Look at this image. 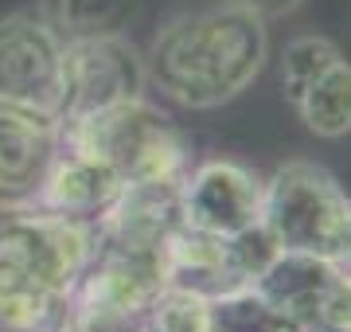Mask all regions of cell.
Masks as SVG:
<instances>
[{
    "label": "cell",
    "mask_w": 351,
    "mask_h": 332,
    "mask_svg": "<svg viewBox=\"0 0 351 332\" xmlns=\"http://www.w3.org/2000/svg\"><path fill=\"white\" fill-rule=\"evenodd\" d=\"M63 145L94 156L121 184H172L188 176V141L152 102L110 106L63 121Z\"/></svg>",
    "instance_id": "2"
},
{
    "label": "cell",
    "mask_w": 351,
    "mask_h": 332,
    "mask_svg": "<svg viewBox=\"0 0 351 332\" xmlns=\"http://www.w3.org/2000/svg\"><path fill=\"white\" fill-rule=\"evenodd\" d=\"M145 332H211V301L180 285H164L145 313Z\"/></svg>",
    "instance_id": "17"
},
{
    "label": "cell",
    "mask_w": 351,
    "mask_h": 332,
    "mask_svg": "<svg viewBox=\"0 0 351 332\" xmlns=\"http://www.w3.org/2000/svg\"><path fill=\"white\" fill-rule=\"evenodd\" d=\"M145 55L129 36L66 43L63 51V121L145 98Z\"/></svg>",
    "instance_id": "9"
},
{
    "label": "cell",
    "mask_w": 351,
    "mask_h": 332,
    "mask_svg": "<svg viewBox=\"0 0 351 332\" xmlns=\"http://www.w3.org/2000/svg\"><path fill=\"white\" fill-rule=\"evenodd\" d=\"M274 254L277 246L265 227H254L246 235H207L180 223L164 243V281L219 301L239 289H250L274 262Z\"/></svg>",
    "instance_id": "6"
},
{
    "label": "cell",
    "mask_w": 351,
    "mask_h": 332,
    "mask_svg": "<svg viewBox=\"0 0 351 332\" xmlns=\"http://www.w3.org/2000/svg\"><path fill=\"white\" fill-rule=\"evenodd\" d=\"M211 332H301V324L250 285L211 301Z\"/></svg>",
    "instance_id": "16"
},
{
    "label": "cell",
    "mask_w": 351,
    "mask_h": 332,
    "mask_svg": "<svg viewBox=\"0 0 351 332\" xmlns=\"http://www.w3.org/2000/svg\"><path fill=\"white\" fill-rule=\"evenodd\" d=\"M262 227L285 254L339 262L351 246V195L316 161H289L262 184Z\"/></svg>",
    "instance_id": "3"
},
{
    "label": "cell",
    "mask_w": 351,
    "mask_h": 332,
    "mask_svg": "<svg viewBox=\"0 0 351 332\" xmlns=\"http://www.w3.org/2000/svg\"><path fill=\"white\" fill-rule=\"evenodd\" d=\"M0 332H71L66 297L0 281Z\"/></svg>",
    "instance_id": "15"
},
{
    "label": "cell",
    "mask_w": 351,
    "mask_h": 332,
    "mask_svg": "<svg viewBox=\"0 0 351 332\" xmlns=\"http://www.w3.org/2000/svg\"><path fill=\"white\" fill-rule=\"evenodd\" d=\"M301 114L308 133L324 141L348 137L351 133V63L339 55L336 63H328L320 75L301 90V98L293 102Z\"/></svg>",
    "instance_id": "14"
},
{
    "label": "cell",
    "mask_w": 351,
    "mask_h": 332,
    "mask_svg": "<svg viewBox=\"0 0 351 332\" xmlns=\"http://www.w3.org/2000/svg\"><path fill=\"white\" fill-rule=\"evenodd\" d=\"M223 4H230V8H239V12H246V16H258V20L269 24V20L293 16L304 0H223Z\"/></svg>",
    "instance_id": "19"
},
{
    "label": "cell",
    "mask_w": 351,
    "mask_h": 332,
    "mask_svg": "<svg viewBox=\"0 0 351 332\" xmlns=\"http://www.w3.org/2000/svg\"><path fill=\"white\" fill-rule=\"evenodd\" d=\"M63 51L66 43L39 12L0 20V102L32 106L63 121Z\"/></svg>",
    "instance_id": "8"
},
{
    "label": "cell",
    "mask_w": 351,
    "mask_h": 332,
    "mask_svg": "<svg viewBox=\"0 0 351 332\" xmlns=\"http://www.w3.org/2000/svg\"><path fill=\"white\" fill-rule=\"evenodd\" d=\"M184 227L207 235H246L262 227V180L234 161H203L180 180Z\"/></svg>",
    "instance_id": "10"
},
{
    "label": "cell",
    "mask_w": 351,
    "mask_h": 332,
    "mask_svg": "<svg viewBox=\"0 0 351 332\" xmlns=\"http://www.w3.org/2000/svg\"><path fill=\"white\" fill-rule=\"evenodd\" d=\"M121 188L125 184L113 176L106 165H98L94 156L63 145L59 156L51 161L47 176H43V184H39V192L32 204L39 211H47V215L71 219V223H82V227L94 230Z\"/></svg>",
    "instance_id": "12"
},
{
    "label": "cell",
    "mask_w": 351,
    "mask_h": 332,
    "mask_svg": "<svg viewBox=\"0 0 351 332\" xmlns=\"http://www.w3.org/2000/svg\"><path fill=\"white\" fill-rule=\"evenodd\" d=\"M94 250V230L36 204H0V281L71 297Z\"/></svg>",
    "instance_id": "5"
},
{
    "label": "cell",
    "mask_w": 351,
    "mask_h": 332,
    "mask_svg": "<svg viewBox=\"0 0 351 332\" xmlns=\"http://www.w3.org/2000/svg\"><path fill=\"white\" fill-rule=\"evenodd\" d=\"M164 285V250L94 243L86 270L66 297L71 332H137Z\"/></svg>",
    "instance_id": "4"
},
{
    "label": "cell",
    "mask_w": 351,
    "mask_h": 332,
    "mask_svg": "<svg viewBox=\"0 0 351 332\" xmlns=\"http://www.w3.org/2000/svg\"><path fill=\"white\" fill-rule=\"evenodd\" d=\"M63 43L125 36L145 16V0H39L36 8Z\"/></svg>",
    "instance_id": "13"
},
{
    "label": "cell",
    "mask_w": 351,
    "mask_h": 332,
    "mask_svg": "<svg viewBox=\"0 0 351 332\" xmlns=\"http://www.w3.org/2000/svg\"><path fill=\"white\" fill-rule=\"evenodd\" d=\"M265 55V20L219 0L211 8L172 16L152 36L145 78L184 110H215L234 102L262 75Z\"/></svg>",
    "instance_id": "1"
},
{
    "label": "cell",
    "mask_w": 351,
    "mask_h": 332,
    "mask_svg": "<svg viewBox=\"0 0 351 332\" xmlns=\"http://www.w3.org/2000/svg\"><path fill=\"white\" fill-rule=\"evenodd\" d=\"M137 332H145V329H137Z\"/></svg>",
    "instance_id": "20"
},
{
    "label": "cell",
    "mask_w": 351,
    "mask_h": 332,
    "mask_svg": "<svg viewBox=\"0 0 351 332\" xmlns=\"http://www.w3.org/2000/svg\"><path fill=\"white\" fill-rule=\"evenodd\" d=\"M339 55L343 51L324 36H297L293 39V43L285 47V55H281V86H285L289 102H297L301 90L308 86L328 63H336Z\"/></svg>",
    "instance_id": "18"
},
{
    "label": "cell",
    "mask_w": 351,
    "mask_h": 332,
    "mask_svg": "<svg viewBox=\"0 0 351 332\" xmlns=\"http://www.w3.org/2000/svg\"><path fill=\"white\" fill-rule=\"evenodd\" d=\"M63 149V121L32 106L0 102V204H32Z\"/></svg>",
    "instance_id": "11"
},
{
    "label": "cell",
    "mask_w": 351,
    "mask_h": 332,
    "mask_svg": "<svg viewBox=\"0 0 351 332\" xmlns=\"http://www.w3.org/2000/svg\"><path fill=\"white\" fill-rule=\"evenodd\" d=\"M254 289L289 313L301 332H351V270L339 262L277 250Z\"/></svg>",
    "instance_id": "7"
}]
</instances>
